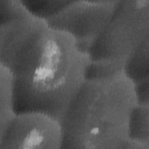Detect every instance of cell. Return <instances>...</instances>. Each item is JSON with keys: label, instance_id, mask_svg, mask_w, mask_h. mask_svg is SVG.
I'll return each mask as SVG.
<instances>
[{"label": "cell", "instance_id": "9", "mask_svg": "<svg viewBox=\"0 0 149 149\" xmlns=\"http://www.w3.org/2000/svg\"><path fill=\"white\" fill-rule=\"evenodd\" d=\"M30 10L20 0H0V22L23 15Z\"/></svg>", "mask_w": 149, "mask_h": 149}, {"label": "cell", "instance_id": "5", "mask_svg": "<svg viewBox=\"0 0 149 149\" xmlns=\"http://www.w3.org/2000/svg\"><path fill=\"white\" fill-rule=\"evenodd\" d=\"M62 143L60 120L41 111L16 112L0 132V149H61Z\"/></svg>", "mask_w": 149, "mask_h": 149}, {"label": "cell", "instance_id": "1", "mask_svg": "<svg viewBox=\"0 0 149 149\" xmlns=\"http://www.w3.org/2000/svg\"><path fill=\"white\" fill-rule=\"evenodd\" d=\"M90 63L70 34L31 10L0 22V64L13 76L16 112L41 111L60 120Z\"/></svg>", "mask_w": 149, "mask_h": 149}, {"label": "cell", "instance_id": "8", "mask_svg": "<svg viewBox=\"0 0 149 149\" xmlns=\"http://www.w3.org/2000/svg\"><path fill=\"white\" fill-rule=\"evenodd\" d=\"M149 104L139 103L130 119L129 139L143 144L149 148Z\"/></svg>", "mask_w": 149, "mask_h": 149}, {"label": "cell", "instance_id": "4", "mask_svg": "<svg viewBox=\"0 0 149 149\" xmlns=\"http://www.w3.org/2000/svg\"><path fill=\"white\" fill-rule=\"evenodd\" d=\"M118 0L64 1L44 19L52 27L70 34L80 47L88 51L111 19Z\"/></svg>", "mask_w": 149, "mask_h": 149}, {"label": "cell", "instance_id": "2", "mask_svg": "<svg viewBox=\"0 0 149 149\" xmlns=\"http://www.w3.org/2000/svg\"><path fill=\"white\" fill-rule=\"evenodd\" d=\"M138 102L136 84L124 70L87 77L60 120L62 148H123Z\"/></svg>", "mask_w": 149, "mask_h": 149}, {"label": "cell", "instance_id": "6", "mask_svg": "<svg viewBox=\"0 0 149 149\" xmlns=\"http://www.w3.org/2000/svg\"><path fill=\"white\" fill-rule=\"evenodd\" d=\"M16 113L13 76L6 67L0 64V132Z\"/></svg>", "mask_w": 149, "mask_h": 149}, {"label": "cell", "instance_id": "3", "mask_svg": "<svg viewBox=\"0 0 149 149\" xmlns=\"http://www.w3.org/2000/svg\"><path fill=\"white\" fill-rule=\"evenodd\" d=\"M148 35L149 0H118L108 23L88 51L90 62L125 65Z\"/></svg>", "mask_w": 149, "mask_h": 149}, {"label": "cell", "instance_id": "7", "mask_svg": "<svg viewBox=\"0 0 149 149\" xmlns=\"http://www.w3.org/2000/svg\"><path fill=\"white\" fill-rule=\"evenodd\" d=\"M148 46L147 39L126 62L124 72L135 84L148 79Z\"/></svg>", "mask_w": 149, "mask_h": 149}]
</instances>
